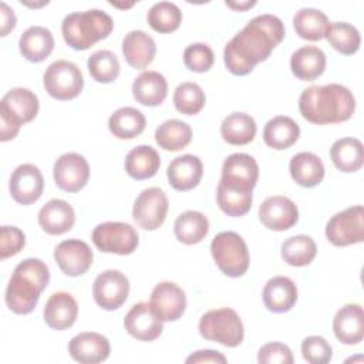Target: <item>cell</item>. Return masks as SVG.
<instances>
[{"label": "cell", "instance_id": "obj_1", "mask_svg": "<svg viewBox=\"0 0 364 364\" xmlns=\"http://www.w3.org/2000/svg\"><path fill=\"white\" fill-rule=\"evenodd\" d=\"M284 38V26L277 16L259 14L225 46L223 61L235 75L249 74L256 64L267 60Z\"/></svg>", "mask_w": 364, "mask_h": 364}, {"label": "cell", "instance_id": "obj_2", "mask_svg": "<svg viewBox=\"0 0 364 364\" xmlns=\"http://www.w3.org/2000/svg\"><path fill=\"white\" fill-rule=\"evenodd\" d=\"M299 109L303 118L311 124H338L351 118L355 98L341 84L311 85L300 94Z\"/></svg>", "mask_w": 364, "mask_h": 364}, {"label": "cell", "instance_id": "obj_3", "mask_svg": "<svg viewBox=\"0 0 364 364\" xmlns=\"http://www.w3.org/2000/svg\"><path fill=\"white\" fill-rule=\"evenodd\" d=\"M50 282L47 264L37 259L28 257L20 262L7 284L6 303L16 314H28L38 303L41 291Z\"/></svg>", "mask_w": 364, "mask_h": 364}, {"label": "cell", "instance_id": "obj_4", "mask_svg": "<svg viewBox=\"0 0 364 364\" xmlns=\"http://www.w3.org/2000/svg\"><path fill=\"white\" fill-rule=\"evenodd\" d=\"M112 27L111 16L97 9L70 13L61 23L64 41L74 50H87L97 41L107 38Z\"/></svg>", "mask_w": 364, "mask_h": 364}, {"label": "cell", "instance_id": "obj_5", "mask_svg": "<svg viewBox=\"0 0 364 364\" xmlns=\"http://www.w3.org/2000/svg\"><path fill=\"white\" fill-rule=\"evenodd\" d=\"M38 112V98L27 88H11L0 101V141L13 139L23 124Z\"/></svg>", "mask_w": 364, "mask_h": 364}, {"label": "cell", "instance_id": "obj_6", "mask_svg": "<svg viewBox=\"0 0 364 364\" xmlns=\"http://www.w3.org/2000/svg\"><path fill=\"white\" fill-rule=\"evenodd\" d=\"M212 257L219 270L229 277L243 276L249 267V250L236 232H220L210 243Z\"/></svg>", "mask_w": 364, "mask_h": 364}, {"label": "cell", "instance_id": "obj_7", "mask_svg": "<svg viewBox=\"0 0 364 364\" xmlns=\"http://www.w3.org/2000/svg\"><path fill=\"white\" fill-rule=\"evenodd\" d=\"M199 334L226 347H236L243 341L245 330L239 314L229 307L205 313L199 320Z\"/></svg>", "mask_w": 364, "mask_h": 364}, {"label": "cell", "instance_id": "obj_8", "mask_svg": "<svg viewBox=\"0 0 364 364\" xmlns=\"http://www.w3.org/2000/svg\"><path fill=\"white\" fill-rule=\"evenodd\" d=\"M43 84L53 98L68 101L80 95L84 87V78L81 70L74 63L57 60L47 67L43 75Z\"/></svg>", "mask_w": 364, "mask_h": 364}, {"label": "cell", "instance_id": "obj_9", "mask_svg": "<svg viewBox=\"0 0 364 364\" xmlns=\"http://www.w3.org/2000/svg\"><path fill=\"white\" fill-rule=\"evenodd\" d=\"M91 239L104 253L131 255L138 246V233L134 226L124 222H104L95 226Z\"/></svg>", "mask_w": 364, "mask_h": 364}, {"label": "cell", "instance_id": "obj_10", "mask_svg": "<svg viewBox=\"0 0 364 364\" xmlns=\"http://www.w3.org/2000/svg\"><path fill=\"white\" fill-rule=\"evenodd\" d=\"M326 236L334 246H348L364 240V209L361 205L347 208L327 222Z\"/></svg>", "mask_w": 364, "mask_h": 364}, {"label": "cell", "instance_id": "obj_11", "mask_svg": "<svg viewBox=\"0 0 364 364\" xmlns=\"http://www.w3.org/2000/svg\"><path fill=\"white\" fill-rule=\"evenodd\" d=\"M168 212V198L165 192L156 186L144 189L134 202L132 218L135 223L145 230L158 229Z\"/></svg>", "mask_w": 364, "mask_h": 364}, {"label": "cell", "instance_id": "obj_12", "mask_svg": "<svg viewBox=\"0 0 364 364\" xmlns=\"http://www.w3.org/2000/svg\"><path fill=\"white\" fill-rule=\"evenodd\" d=\"M129 293V282L119 270H105L100 273L92 284V296L95 303L104 310L119 309Z\"/></svg>", "mask_w": 364, "mask_h": 364}, {"label": "cell", "instance_id": "obj_13", "mask_svg": "<svg viewBox=\"0 0 364 364\" xmlns=\"http://www.w3.org/2000/svg\"><path fill=\"white\" fill-rule=\"evenodd\" d=\"M55 185L65 192H78L90 178V165L87 159L75 152L63 154L53 168Z\"/></svg>", "mask_w": 364, "mask_h": 364}, {"label": "cell", "instance_id": "obj_14", "mask_svg": "<svg viewBox=\"0 0 364 364\" xmlns=\"http://www.w3.org/2000/svg\"><path fill=\"white\" fill-rule=\"evenodd\" d=\"M149 306L162 321H175L185 313L186 296L176 283L161 282L151 293Z\"/></svg>", "mask_w": 364, "mask_h": 364}, {"label": "cell", "instance_id": "obj_15", "mask_svg": "<svg viewBox=\"0 0 364 364\" xmlns=\"http://www.w3.org/2000/svg\"><path fill=\"white\" fill-rule=\"evenodd\" d=\"M10 193L17 203L31 205L40 199L44 189V178L33 164L18 165L10 176Z\"/></svg>", "mask_w": 364, "mask_h": 364}, {"label": "cell", "instance_id": "obj_16", "mask_svg": "<svg viewBox=\"0 0 364 364\" xmlns=\"http://www.w3.org/2000/svg\"><path fill=\"white\" fill-rule=\"evenodd\" d=\"M259 219L270 230L283 232L296 225L299 210L296 203L282 195L269 196L259 206Z\"/></svg>", "mask_w": 364, "mask_h": 364}, {"label": "cell", "instance_id": "obj_17", "mask_svg": "<svg viewBox=\"0 0 364 364\" xmlns=\"http://www.w3.org/2000/svg\"><path fill=\"white\" fill-rule=\"evenodd\" d=\"M92 250L80 239L63 240L54 249V259L60 270L71 277L84 274L92 263Z\"/></svg>", "mask_w": 364, "mask_h": 364}, {"label": "cell", "instance_id": "obj_18", "mask_svg": "<svg viewBox=\"0 0 364 364\" xmlns=\"http://www.w3.org/2000/svg\"><path fill=\"white\" fill-rule=\"evenodd\" d=\"M125 330L129 336L141 341H152L162 333V320L152 311L149 303H136L124 318Z\"/></svg>", "mask_w": 364, "mask_h": 364}, {"label": "cell", "instance_id": "obj_19", "mask_svg": "<svg viewBox=\"0 0 364 364\" xmlns=\"http://www.w3.org/2000/svg\"><path fill=\"white\" fill-rule=\"evenodd\" d=\"M111 351L105 336L94 331H84L74 336L68 343L70 355L81 364H97L108 358Z\"/></svg>", "mask_w": 364, "mask_h": 364}, {"label": "cell", "instance_id": "obj_20", "mask_svg": "<svg viewBox=\"0 0 364 364\" xmlns=\"http://www.w3.org/2000/svg\"><path fill=\"white\" fill-rule=\"evenodd\" d=\"M252 191L253 188L245 183L220 178L216 191L218 205L229 216H243L252 208Z\"/></svg>", "mask_w": 364, "mask_h": 364}, {"label": "cell", "instance_id": "obj_21", "mask_svg": "<svg viewBox=\"0 0 364 364\" xmlns=\"http://www.w3.org/2000/svg\"><path fill=\"white\" fill-rule=\"evenodd\" d=\"M203 175L202 161L196 155L185 154L172 159L168 165L166 176L169 185L176 191L193 189Z\"/></svg>", "mask_w": 364, "mask_h": 364}, {"label": "cell", "instance_id": "obj_22", "mask_svg": "<svg viewBox=\"0 0 364 364\" xmlns=\"http://www.w3.org/2000/svg\"><path fill=\"white\" fill-rule=\"evenodd\" d=\"M43 314L44 321L50 328L65 330L75 323L78 316V306L70 293L55 291L47 300Z\"/></svg>", "mask_w": 364, "mask_h": 364}, {"label": "cell", "instance_id": "obj_23", "mask_svg": "<svg viewBox=\"0 0 364 364\" xmlns=\"http://www.w3.org/2000/svg\"><path fill=\"white\" fill-rule=\"evenodd\" d=\"M333 330L338 341L353 346L364 337V313L360 304H346L333 320Z\"/></svg>", "mask_w": 364, "mask_h": 364}, {"label": "cell", "instance_id": "obj_24", "mask_svg": "<svg viewBox=\"0 0 364 364\" xmlns=\"http://www.w3.org/2000/svg\"><path fill=\"white\" fill-rule=\"evenodd\" d=\"M155 53V40L142 30H132L122 40L124 58L132 68H146L154 61Z\"/></svg>", "mask_w": 364, "mask_h": 364}, {"label": "cell", "instance_id": "obj_25", "mask_svg": "<svg viewBox=\"0 0 364 364\" xmlns=\"http://www.w3.org/2000/svg\"><path fill=\"white\" fill-rule=\"evenodd\" d=\"M262 296L269 311L286 313L297 301V287L290 277L274 276L264 284Z\"/></svg>", "mask_w": 364, "mask_h": 364}, {"label": "cell", "instance_id": "obj_26", "mask_svg": "<svg viewBox=\"0 0 364 364\" xmlns=\"http://www.w3.org/2000/svg\"><path fill=\"white\" fill-rule=\"evenodd\" d=\"M75 222L73 206L63 199L48 200L38 212V225L48 235H63Z\"/></svg>", "mask_w": 364, "mask_h": 364}, {"label": "cell", "instance_id": "obj_27", "mask_svg": "<svg viewBox=\"0 0 364 364\" xmlns=\"http://www.w3.org/2000/svg\"><path fill=\"white\" fill-rule=\"evenodd\" d=\"M18 48L26 60L41 63L54 48L53 33L43 26H31L20 36Z\"/></svg>", "mask_w": 364, "mask_h": 364}, {"label": "cell", "instance_id": "obj_28", "mask_svg": "<svg viewBox=\"0 0 364 364\" xmlns=\"http://www.w3.org/2000/svg\"><path fill=\"white\" fill-rule=\"evenodd\" d=\"M290 68L299 80L313 81L326 70V54L316 46H303L291 54Z\"/></svg>", "mask_w": 364, "mask_h": 364}, {"label": "cell", "instance_id": "obj_29", "mask_svg": "<svg viewBox=\"0 0 364 364\" xmlns=\"http://www.w3.org/2000/svg\"><path fill=\"white\" fill-rule=\"evenodd\" d=\"M166 94L168 82L158 71H144L132 82V95L142 105L156 107L164 102Z\"/></svg>", "mask_w": 364, "mask_h": 364}, {"label": "cell", "instance_id": "obj_30", "mask_svg": "<svg viewBox=\"0 0 364 364\" xmlns=\"http://www.w3.org/2000/svg\"><path fill=\"white\" fill-rule=\"evenodd\" d=\"M300 136V127L286 115H277L267 121L263 129V141L267 146L282 151L290 148Z\"/></svg>", "mask_w": 364, "mask_h": 364}, {"label": "cell", "instance_id": "obj_31", "mask_svg": "<svg viewBox=\"0 0 364 364\" xmlns=\"http://www.w3.org/2000/svg\"><path fill=\"white\" fill-rule=\"evenodd\" d=\"M290 175L296 183L304 188L317 186L324 178V165L313 152H299L290 159Z\"/></svg>", "mask_w": 364, "mask_h": 364}, {"label": "cell", "instance_id": "obj_32", "mask_svg": "<svg viewBox=\"0 0 364 364\" xmlns=\"http://www.w3.org/2000/svg\"><path fill=\"white\" fill-rule=\"evenodd\" d=\"M159 165V154L149 145H138L125 156V171L136 181L152 178L158 172Z\"/></svg>", "mask_w": 364, "mask_h": 364}, {"label": "cell", "instance_id": "obj_33", "mask_svg": "<svg viewBox=\"0 0 364 364\" xmlns=\"http://www.w3.org/2000/svg\"><path fill=\"white\" fill-rule=\"evenodd\" d=\"M330 158L341 172H355L364 164L363 144L357 138L337 139L330 148Z\"/></svg>", "mask_w": 364, "mask_h": 364}, {"label": "cell", "instance_id": "obj_34", "mask_svg": "<svg viewBox=\"0 0 364 364\" xmlns=\"http://www.w3.org/2000/svg\"><path fill=\"white\" fill-rule=\"evenodd\" d=\"M256 131L255 119L245 112H232L220 124V135L230 145H246L252 142Z\"/></svg>", "mask_w": 364, "mask_h": 364}, {"label": "cell", "instance_id": "obj_35", "mask_svg": "<svg viewBox=\"0 0 364 364\" xmlns=\"http://www.w3.org/2000/svg\"><path fill=\"white\" fill-rule=\"evenodd\" d=\"M146 125L144 114L132 107H122L114 111L108 119V128L119 139H132L138 136Z\"/></svg>", "mask_w": 364, "mask_h": 364}, {"label": "cell", "instance_id": "obj_36", "mask_svg": "<svg viewBox=\"0 0 364 364\" xmlns=\"http://www.w3.org/2000/svg\"><path fill=\"white\" fill-rule=\"evenodd\" d=\"M293 26L299 37L310 41H317L326 37L330 28V21L323 11L311 7H304L294 14Z\"/></svg>", "mask_w": 364, "mask_h": 364}, {"label": "cell", "instance_id": "obj_37", "mask_svg": "<svg viewBox=\"0 0 364 364\" xmlns=\"http://www.w3.org/2000/svg\"><path fill=\"white\" fill-rule=\"evenodd\" d=\"M209 232L208 218L198 210H186L181 213L173 223V233L183 245L199 243Z\"/></svg>", "mask_w": 364, "mask_h": 364}, {"label": "cell", "instance_id": "obj_38", "mask_svg": "<svg viewBox=\"0 0 364 364\" xmlns=\"http://www.w3.org/2000/svg\"><path fill=\"white\" fill-rule=\"evenodd\" d=\"M192 139L191 125L181 119H168L155 131L156 144L165 151L183 149Z\"/></svg>", "mask_w": 364, "mask_h": 364}, {"label": "cell", "instance_id": "obj_39", "mask_svg": "<svg viewBox=\"0 0 364 364\" xmlns=\"http://www.w3.org/2000/svg\"><path fill=\"white\" fill-rule=\"evenodd\" d=\"M222 176L247 183L255 188L259 178V166L256 159L247 154H232L223 162Z\"/></svg>", "mask_w": 364, "mask_h": 364}, {"label": "cell", "instance_id": "obj_40", "mask_svg": "<svg viewBox=\"0 0 364 364\" xmlns=\"http://www.w3.org/2000/svg\"><path fill=\"white\" fill-rule=\"evenodd\" d=\"M317 253L316 242L307 235H296L286 239L282 245L283 260L296 267L307 266L313 262Z\"/></svg>", "mask_w": 364, "mask_h": 364}, {"label": "cell", "instance_id": "obj_41", "mask_svg": "<svg viewBox=\"0 0 364 364\" xmlns=\"http://www.w3.org/2000/svg\"><path fill=\"white\" fill-rule=\"evenodd\" d=\"M330 46L344 55H351L358 51L361 37L358 30L344 21H336L330 24V28L326 34Z\"/></svg>", "mask_w": 364, "mask_h": 364}, {"label": "cell", "instance_id": "obj_42", "mask_svg": "<svg viewBox=\"0 0 364 364\" xmlns=\"http://www.w3.org/2000/svg\"><path fill=\"white\" fill-rule=\"evenodd\" d=\"M148 24L158 33L175 31L182 21V11L175 3L158 1L146 14Z\"/></svg>", "mask_w": 364, "mask_h": 364}, {"label": "cell", "instance_id": "obj_43", "mask_svg": "<svg viewBox=\"0 0 364 364\" xmlns=\"http://www.w3.org/2000/svg\"><path fill=\"white\" fill-rule=\"evenodd\" d=\"M88 71L97 82L108 84L117 80L119 74V61L109 50H98L88 57Z\"/></svg>", "mask_w": 364, "mask_h": 364}, {"label": "cell", "instance_id": "obj_44", "mask_svg": "<svg viewBox=\"0 0 364 364\" xmlns=\"http://www.w3.org/2000/svg\"><path fill=\"white\" fill-rule=\"evenodd\" d=\"M205 101V92L196 82H182L173 92V105L179 112L185 115L198 114L203 108Z\"/></svg>", "mask_w": 364, "mask_h": 364}, {"label": "cell", "instance_id": "obj_45", "mask_svg": "<svg viewBox=\"0 0 364 364\" xmlns=\"http://www.w3.org/2000/svg\"><path fill=\"white\" fill-rule=\"evenodd\" d=\"M215 55L212 48L203 43H193L183 51V63L188 70L195 73H205L213 65Z\"/></svg>", "mask_w": 364, "mask_h": 364}, {"label": "cell", "instance_id": "obj_46", "mask_svg": "<svg viewBox=\"0 0 364 364\" xmlns=\"http://www.w3.org/2000/svg\"><path fill=\"white\" fill-rule=\"evenodd\" d=\"M303 358L311 364H326L331 360L333 350L326 338L320 336L306 337L301 343Z\"/></svg>", "mask_w": 364, "mask_h": 364}, {"label": "cell", "instance_id": "obj_47", "mask_svg": "<svg viewBox=\"0 0 364 364\" xmlns=\"http://www.w3.org/2000/svg\"><path fill=\"white\" fill-rule=\"evenodd\" d=\"M26 245L24 233L16 226L0 228V259L17 255Z\"/></svg>", "mask_w": 364, "mask_h": 364}, {"label": "cell", "instance_id": "obj_48", "mask_svg": "<svg viewBox=\"0 0 364 364\" xmlns=\"http://www.w3.org/2000/svg\"><path fill=\"white\" fill-rule=\"evenodd\" d=\"M257 361L260 364H291L293 363V353L291 350L283 343H267L264 344L257 353Z\"/></svg>", "mask_w": 364, "mask_h": 364}, {"label": "cell", "instance_id": "obj_49", "mask_svg": "<svg viewBox=\"0 0 364 364\" xmlns=\"http://www.w3.org/2000/svg\"><path fill=\"white\" fill-rule=\"evenodd\" d=\"M228 360L226 357L219 353V351H215V350H199V351H195L192 353L188 358H186V363L189 364H196V363H220V364H225Z\"/></svg>", "mask_w": 364, "mask_h": 364}, {"label": "cell", "instance_id": "obj_50", "mask_svg": "<svg viewBox=\"0 0 364 364\" xmlns=\"http://www.w3.org/2000/svg\"><path fill=\"white\" fill-rule=\"evenodd\" d=\"M0 23H1V36H7L16 27V14L11 7H9L4 1L0 3Z\"/></svg>", "mask_w": 364, "mask_h": 364}, {"label": "cell", "instance_id": "obj_51", "mask_svg": "<svg viewBox=\"0 0 364 364\" xmlns=\"http://www.w3.org/2000/svg\"><path fill=\"white\" fill-rule=\"evenodd\" d=\"M225 4L235 10H246V9L253 7L256 4V1L255 0H252V1H226Z\"/></svg>", "mask_w": 364, "mask_h": 364}]
</instances>
